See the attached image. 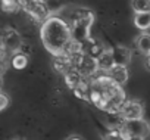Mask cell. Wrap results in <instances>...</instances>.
I'll use <instances>...</instances> for the list:
<instances>
[{
    "label": "cell",
    "mask_w": 150,
    "mask_h": 140,
    "mask_svg": "<svg viewBox=\"0 0 150 140\" xmlns=\"http://www.w3.org/2000/svg\"><path fill=\"white\" fill-rule=\"evenodd\" d=\"M40 37L43 46L54 56H62L68 46L74 41L71 27L68 25V22L57 16L44 19L40 30Z\"/></svg>",
    "instance_id": "6da1fadb"
},
{
    "label": "cell",
    "mask_w": 150,
    "mask_h": 140,
    "mask_svg": "<svg viewBox=\"0 0 150 140\" xmlns=\"http://www.w3.org/2000/svg\"><path fill=\"white\" fill-rule=\"evenodd\" d=\"M90 97L91 102L100 109H105L108 112H118V114L127 100L122 87L115 84L108 75L97 78L91 84Z\"/></svg>",
    "instance_id": "7a4b0ae2"
},
{
    "label": "cell",
    "mask_w": 150,
    "mask_h": 140,
    "mask_svg": "<svg viewBox=\"0 0 150 140\" xmlns=\"http://www.w3.org/2000/svg\"><path fill=\"white\" fill-rule=\"evenodd\" d=\"M91 21H93V15L87 11L86 14L80 15L77 19L72 22L71 30H72V40H74V43L81 44L84 40L88 38V30H90Z\"/></svg>",
    "instance_id": "3957f363"
},
{
    "label": "cell",
    "mask_w": 150,
    "mask_h": 140,
    "mask_svg": "<svg viewBox=\"0 0 150 140\" xmlns=\"http://www.w3.org/2000/svg\"><path fill=\"white\" fill-rule=\"evenodd\" d=\"M125 137H138V139H146L150 134V124L144 119H131V121H122L121 128H119Z\"/></svg>",
    "instance_id": "277c9868"
},
{
    "label": "cell",
    "mask_w": 150,
    "mask_h": 140,
    "mask_svg": "<svg viewBox=\"0 0 150 140\" xmlns=\"http://www.w3.org/2000/svg\"><path fill=\"white\" fill-rule=\"evenodd\" d=\"M22 44H24L22 37L15 28H11V27L3 28V31H2V47H3L5 53L15 55L21 50Z\"/></svg>",
    "instance_id": "5b68a950"
},
{
    "label": "cell",
    "mask_w": 150,
    "mask_h": 140,
    "mask_svg": "<svg viewBox=\"0 0 150 140\" xmlns=\"http://www.w3.org/2000/svg\"><path fill=\"white\" fill-rule=\"evenodd\" d=\"M143 112H144V108H143V103L140 100H137V99L128 100L127 99L119 111V115H121L122 121H131V119L143 118Z\"/></svg>",
    "instance_id": "8992f818"
},
{
    "label": "cell",
    "mask_w": 150,
    "mask_h": 140,
    "mask_svg": "<svg viewBox=\"0 0 150 140\" xmlns=\"http://www.w3.org/2000/svg\"><path fill=\"white\" fill-rule=\"evenodd\" d=\"M75 68L78 69V72L83 77H91L99 71V60L97 58H93L90 55H81L77 60V65Z\"/></svg>",
    "instance_id": "52a82bcc"
},
{
    "label": "cell",
    "mask_w": 150,
    "mask_h": 140,
    "mask_svg": "<svg viewBox=\"0 0 150 140\" xmlns=\"http://www.w3.org/2000/svg\"><path fill=\"white\" fill-rule=\"evenodd\" d=\"M106 75L115 83L118 84L119 87H122L127 81H128V77H129V72H128V69L127 66H121V65H115L112 66L109 71L106 72Z\"/></svg>",
    "instance_id": "ba28073f"
},
{
    "label": "cell",
    "mask_w": 150,
    "mask_h": 140,
    "mask_svg": "<svg viewBox=\"0 0 150 140\" xmlns=\"http://www.w3.org/2000/svg\"><path fill=\"white\" fill-rule=\"evenodd\" d=\"M112 50V56H113V62L115 65H121V66H127L131 62V49H128L127 46H115L110 49Z\"/></svg>",
    "instance_id": "9c48e42d"
},
{
    "label": "cell",
    "mask_w": 150,
    "mask_h": 140,
    "mask_svg": "<svg viewBox=\"0 0 150 140\" xmlns=\"http://www.w3.org/2000/svg\"><path fill=\"white\" fill-rule=\"evenodd\" d=\"M135 46H137V49L141 52V53H144L146 56L150 53V34L149 33H143V34H140L137 38H135Z\"/></svg>",
    "instance_id": "30bf717a"
},
{
    "label": "cell",
    "mask_w": 150,
    "mask_h": 140,
    "mask_svg": "<svg viewBox=\"0 0 150 140\" xmlns=\"http://www.w3.org/2000/svg\"><path fill=\"white\" fill-rule=\"evenodd\" d=\"M134 25L141 31L149 30L150 28V12H147V14H134Z\"/></svg>",
    "instance_id": "8fae6325"
},
{
    "label": "cell",
    "mask_w": 150,
    "mask_h": 140,
    "mask_svg": "<svg viewBox=\"0 0 150 140\" xmlns=\"http://www.w3.org/2000/svg\"><path fill=\"white\" fill-rule=\"evenodd\" d=\"M131 8L134 14H147L150 12V0H131Z\"/></svg>",
    "instance_id": "7c38bea8"
},
{
    "label": "cell",
    "mask_w": 150,
    "mask_h": 140,
    "mask_svg": "<svg viewBox=\"0 0 150 140\" xmlns=\"http://www.w3.org/2000/svg\"><path fill=\"white\" fill-rule=\"evenodd\" d=\"M27 63H28L27 55H24V53H21V52L12 55V66H13L15 69H24V68L27 66Z\"/></svg>",
    "instance_id": "4fadbf2b"
},
{
    "label": "cell",
    "mask_w": 150,
    "mask_h": 140,
    "mask_svg": "<svg viewBox=\"0 0 150 140\" xmlns=\"http://www.w3.org/2000/svg\"><path fill=\"white\" fill-rule=\"evenodd\" d=\"M103 140H127V137L121 130H112L103 136Z\"/></svg>",
    "instance_id": "5bb4252c"
},
{
    "label": "cell",
    "mask_w": 150,
    "mask_h": 140,
    "mask_svg": "<svg viewBox=\"0 0 150 140\" xmlns=\"http://www.w3.org/2000/svg\"><path fill=\"white\" fill-rule=\"evenodd\" d=\"M2 6L6 12H15L19 6V2L18 0H2Z\"/></svg>",
    "instance_id": "9a60e30c"
},
{
    "label": "cell",
    "mask_w": 150,
    "mask_h": 140,
    "mask_svg": "<svg viewBox=\"0 0 150 140\" xmlns=\"http://www.w3.org/2000/svg\"><path fill=\"white\" fill-rule=\"evenodd\" d=\"M8 105H9V97L5 93H0V111H5Z\"/></svg>",
    "instance_id": "2e32d148"
},
{
    "label": "cell",
    "mask_w": 150,
    "mask_h": 140,
    "mask_svg": "<svg viewBox=\"0 0 150 140\" xmlns=\"http://www.w3.org/2000/svg\"><path fill=\"white\" fill-rule=\"evenodd\" d=\"M146 66H147V68L150 69V53H149V55L146 56Z\"/></svg>",
    "instance_id": "e0dca14e"
},
{
    "label": "cell",
    "mask_w": 150,
    "mask_h": 140,
    "mask_svg": "<svg viewBox=\"0 0 150 140\" xmlns=\"http://www.w3.org/2000/svg\"><path fill=\"white\" fill-rule=\"evenodd\" d=\"M68 140H83L81 137H78V136H72V137H69Z\"/></svg>",
    "instance_id": "ac0fdd59"
},
{
    "label": "cell",
    "mask_w": 150,
    "mask_h": 140,
    "mask_svg": "<svg viewBox=\"0 0 150 140\" xmlns=\"http://www.w3.org/2000/svg\"><path fill=\"white\" fill-rule=\"evenodd\" d=\"M127 140H144V139H138V137H127Z\"/></svg>",
    "instance_id": "d6986e66"
},
{
    "label": "cell",
    "mask_w": 150,
    "mask_h": 140,
    "mask_svg": "<svg viewBox=\"0 0 150 140\" xmlns=\"http://www.w3.org/2000/svg\"><path fill=\"white\" fill-rule=\"evenodd\" d=\"M13 140H24V139H13Z\"/></svg>",
    "instance_id": "ffe728a7"
},
{
    "label": "cell",
    "mask_w": 150,
    "mask_h": 140,
    "mask_svg": "<svg viewBox=\"0 0 150 140\" xmlns=\"http://www.w3.org/2000/svg\"><path fill=\"white\" fill-rule=\"evenodd\" d=\"M37 2H40V0H37Z\"/></svg>",
    "instance_id": "44dd1931"
}]
</instances>
